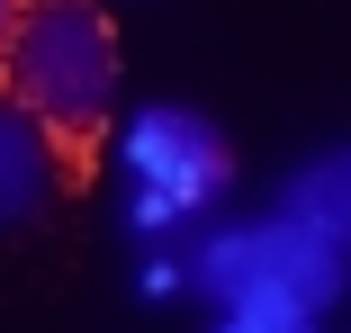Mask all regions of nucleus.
<instances>
[{
    "mask_svg": "<svg viewBox=\"0 0 351 333\" xmlns=\"http://www.w3.org/2000/svg\"><path fill=\"white\" fill-rule=\"evenodd\" d=\"M10 99L45 126V136H99L117 108V27L99 0H27L19 36L0 45Z\"/></svg>",
    "mask_w": 351,
    "mask_h": 333,
    "instance_id": "obj_1",
    "label": "nucleus"
},
{
    "mask_svg": "<svg viewBox=\"0 0 351 333\" xmlns=\"http://www.w3.org/2000/svg\"><path fill=\"white\" fill-rule=\"evenodd\" d=\"M189 297H207V306L289 297V306L324 315V306L351 297V261L324 234H306L298 217H279V208H261V217H207L189 234Z\"/></svg>",
    "mask_w": 351,
    "mask_h": 333,
    "instance_id": "obj_2",
    "label": "nucleus"
},
{
    "mask_svg": "<svg viewBox=\"0 0 351 333\" xmlns=\"http://www.w3.org/2000/svg\"><path fill=\"white\" fill-rule=\"evenodd\" d=\"M117 180L126 198H145V208L180 217L189 234L207 217H226V189H234V145L226 126L189 108V99H145L126 126H117Z\"/></svg>",
    "mask_w": 351,
    "mask_h": 333,
    "instance_id": "obj_3",
    "label": "nucleus"
},
{
    "mask_svg": "<svg viewBox=\"0 0 351 333\" xmlns=\"http://www.w3.org/2000/svg\"><path fill=\"white\" fill-rule=\"evenodd\" d=\"M270 208H279V217H298L306 234H324V243L351 261V136H342V145H315L289 180H279Z\"/></svg>",
    "mask_w": 351,
    "mask_h": 333,
    "instance_id": "obj_4",
    "label": "nucleus"
},
{
    "mask_svg": "<svg viewBox=\"0 0 351 333\" xmlns=\"http://www.w3.org/2000/svg\"><path fill=\"white\" fill-rule=\"evenodd\" d=\"M63 162H54V136L19 108V99H0V225H27L45 198H54Z\"/></svg>",
    "mask_w": 351,
    "mask_h": 333,
    "instance_id": "obj_5",
    "label": "nucleus"
},
{
    "mask_svg": "<svg viewBox=\"0 0 351 333\" xmlns=\"http://www.w3.org/2000/svg\"><path fill=\"white\" fill-rule=\"evenodd\" d=\"M217 333H324V315H306L289 297H234V306H217Z\"/></svg>",
    "mask_w": 351,
    "mask_h": 333,
    "instance_id": "obj_6",
    "label": "nucleus"
},
{
    "mask_svg": "<svg viewBox=\"0 0 351 333\" xmlns=\"http://www.w3.org/2000/svg\"><path fill=\"white\" fill-rule=\"evenodd\" d=\"M135 297H145V306L189 297V252H135Z\"/></svg>",
    "mask_w": 351,
    "mask_h": 333,
    "instance_id": "obj_7",
    "label": "nucleus"
},
{
    "mask_svg": "<svg viewBox=\"0 0 351 333\" xmlns=\"http://www.w3.org/2000/svg\"><path fill=\"white\" fill-rule=\"evenodd\" d=\"M19 18H27V0H0V45L19 36Z\"/></svg>",
    "mask_w": 351,
    "mask_h": 333,
    "instance_id": "obj_8",
    "label": "nucleus"
}]
</instances>
